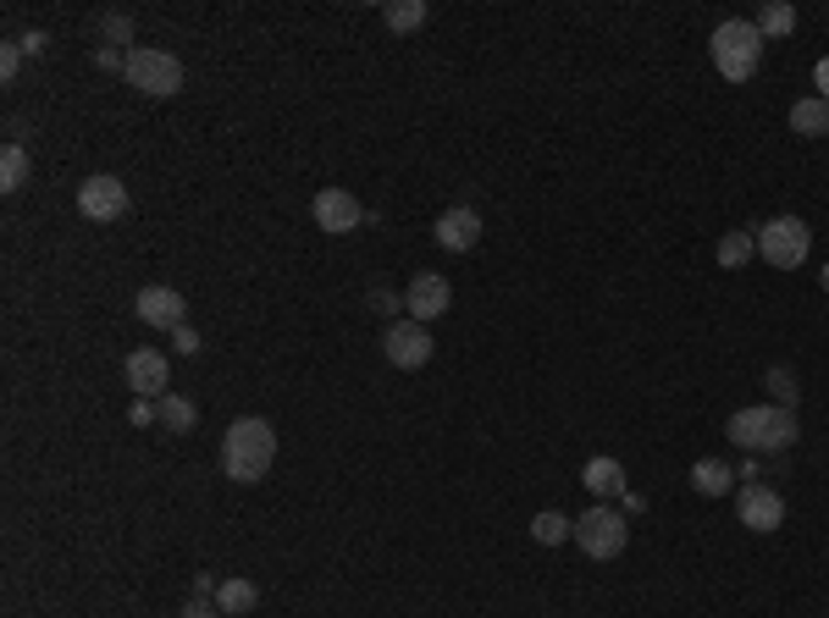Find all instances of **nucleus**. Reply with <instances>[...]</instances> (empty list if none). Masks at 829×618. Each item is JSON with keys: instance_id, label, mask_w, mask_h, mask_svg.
<instances>
[{"instance_id": "13", "label": "nucleus", "mask_w": 829, "mask_h": 618, "mask_svg": "<svg viewBox=\"0 0 829 618\" xmlns=\"http://www.w3.org/2000/svg\"><path fill=\"white\" fill-rule=\"evenodd\" d=\"M432 238H437L448 255H465V249H476V238H482V216H476L471 205H454V210H443V216L432 221Z\"/></svg>"}, {"instance_id": "15", "label": "nucleus", "mask_w": 829, "mask_h": 618, "mask_svg": "<svg viewBox=\"0 0 829 618\" xmlns=\"http://www.w3.org/2000/svg\"><path fill=\"white\" fill-rule=\"evenodd\" d=\"M581 486H586L592 497H625V491H631V486H625V464L609 459V453L581 469Z\"/></svg>"}, {"instance_id": "14", "label": "nucleus", "mask_w": 829, "mask_h": 618, "mask_svg": "<svg viewBox=\"0 0 829 618\" xmlns=\"http://www.w3.org/2000/svg\"><path fill=\"white\" fill-rule=\"evenodd\" d=\"M134 309H139V320H145V326H156V331H177V326H188V320H182L188 305H182V293H177V288H145Z\"/></svg>"}, {"instance_id": "19", "label": "nucleus", "mask_w": 829, "mask_h": 618, "mask_svg": "<svg viewBox=\"0 0 829 618\" xmlns=\"http://www.w3.org/2000/svg\"><path fill=\"white\" fill-rule=\"evenodd\" d=\"M260 602V591H255V580H221L216 586V608L227 618H238V614H249Z\"/></svg>"}, {"instance_id": "17", "label": "nucleus", "mask_w": 829, "mask_h": 618, "mask_svg": "<svg viewBox=\"0 0 829 618\" xmlns=\"http://www.w3.org/2000/svg\"><path fill=\"white\" fill-rule=\"evenodd\" d=\"M156 420H161L166 431H177V437H188V431L199 426V409H194L188 398H177V392H166V398H156Z\"/></svg>"}, {"instance_id": "16", "label": "nucleus", "mask_w": 829, "mask_h": 618, "mask_svg": "<svg viewBox=\"0 0 829 618\" xmlns=\"http://www.w3.org/2000/svg\"><path fill=\"white\" fill-rule=\"evenodd\" d=\"M691 486H697L702 497H724V491L736 486V469L724 459H697L691 464Z\"/></svg>"}, {"instance_id": "23", "label": "nucleus", "mask_w": 829, "mask_h": 618, "mask_svg": "<svg viewBox=\"0 0 829 618\" xmlns=\"http://www.w3.org/2000/svg\"><path fill=\"white\" fill-rule=\"evenodd\" d=\"M531 536H536L542 547H564V536H575V519H564V514H536V519H531Z\"/></svg>"}, {"instance_id": "12", "label": "nucleus", "mask_w": 829, "mask_h": 618, "mask_svg": "<svg viewBox=\"0 0 829 618\" xmlns=\"http://www.w3.org/2000/svg\"><path fill=\"white\" fill-rule=\"evenodd\" d=\"M122 376H128V387H134L139 398H166L171 365H166V353H156V348H134V353L122 359Z\"/></svg>"}, {"instance_id": "2", "label": "nucleus", "mask_w": 829, "mask_h": 618, "mask_svg": "<svg viewBox=\"0 0 829 618\" xmlns=\"http://www.w3.org/2000/svg\"><path fill=\"white\" fill-rule=\"evenodd\" d=\"M730 442L747 448V453H786L797 442V415L791 409H774V403L736 409L730 415Z\"/></svg>"}, {"instance_id": "11", "label": "nucleus", "mask_w": 829, "mask_h": 618, "mask_svg": "<svg viewBox=\"0 0 829 618\" xmlns=\"http://www.w3.org/2000/svg\"><path fill=\"white\" fill-rule=\"evenodd\" d=\"M316 227L332 232V238H343V232L365 227V210H359V199L348 188H322L316 193Z\"/></svg>"}, {"instance_id": "18", "label": "nucleus", "mask_w": 829, "mask_h": 618, "mask_svg": "<svg viewBox=\"0 0 829 618\" xmlns=\"http://www.w3.org/2000/svg\"><path fill=\"white\" fill-rule=\"evenodd\" d=\"M791 128L802 133V139H825L829 133V106L813 94V100H797L791 106Z\"/></svg>"}, {"instance_id": "9", "label": "nucleus", "mask_w": 829, "mask_h": 618, "mask_svg": "<svg viewBox=\"0 0 829 618\" xmlns=\"http://www.w3.org/2000/svg\"><path fill=\"white\" fill-rule=\"evenodd\" d=\"M448 305H454V288H448V277H437V271H421V277L409 282V293H404L409 320H421V326H432L437 315H448Z\"/></svg>"}, {"instance_id": "3", "label": "nucleus", "mask_w": 829, "mask_h": 618, "mask_svg": "<svg viewBox=\"0 0 829 618\" xmlns=\"http://www.w3.org/2000/svg\"><path fill=\"white\" fill-rule=\"evenodd\" d=\"M713 67H719V78L747 83L763 67V33H758V22H747V17L719 22L713 28Z\"/></svg>"}, {"instance_id": "26", "label": "nucleus", "mask_w": 829, "mask_h": 618, "mask_svg": "<svg viewBox=\"0 0 829 618\" xmlns=\"http://www.w3.org/2000/svg\"><path fill=\"white\" fill-rule=\"evenodd\" d=\"M171 348H177V353H199V331H194V326H177V331H171Z\"/></svg>"}, {"instance_id": "24", "label": "nucleus", "mask_w": 829, "mask_h": 618, "mask_svg": "<svg viewBox=\"0 0 829 618\" xmlns=\"http://www.w3.org/2000/svg\"><path fill=\"white\" fill-rule=\"evenodd\" d=\"M22 182H28V154H22V144H6V154H0V188L17 193Z\"/></svg>"}, {"instance_id": "25", "label": "nucleus", "mask_w": 829, "mask_h": 618, "mask_svg": "<svg viewBox=\"0 0 829 618\" xmlns=\"http://www.w3.org/2000/svg\"><path fill=\"white\" fill-rule=\"evenodd\" d=\"M769 387H774V392L786 398V409L797 403V376H791V370H769Z\"/></svg>"}, {"instance_id": "4", "label": "nucleus", "mask_w": 829, "mask_h": 618, "mask_svg": "<svg viewBox=\"0 0 829 618\" xmlns=\"http://www.w3.org/2000/svg\"><path fill=\"white\" fill-rule=\"evenodd\" d=\"M625 541H631V525H625V514H614L609 502H598V508H586L581 519H575V547L586 552V558H620L625 552Z\"/></svg>"}, {"instance_id": "1", "label": "nucleus", "mask_w": 829, "mask_h": 618, "mask_svg": "<svg viewBox=\"0 0 829 618\" xmlns=\"http://www.w3.org/2000/svg\"><path fill=\"white\" fill-rule=\"evenodd\" d=\"M272 459H277V431H272V420L244 415V420L227 426V437H221V469H227L233 486H255V480H266Z\"/></svg>"}, {"instance_id": "31", "label": "nucleus", "mask_w": 829, "mask_h": 618, "mask_svg": "<svg viewBox=\"0 0 829 618\" xmlns=\"http://www.w3.org/2000/svg\"><path fill=\"white\" fill-rule=\"evenodd\" d=\"M813 83H819V100L829 106V56L819 61V67H813Z\"/></svg>"}, {"instance_id": "6", "label": "nucleus", "mask_w": 829, "mask_h": 618, "mask_svg": "<svg viewBox=\"0 0 829 618\" xmlns=\"http://www.w3.org/2000/svg\"><path fill=\"white\" fill-rule=\"evenodd\" d=\"M808 249H813V232H808V221H797V216H774V221H763V232H758V255H763L769 266H780V271H797V266L808 260Z\"/></svg>"}, {"instance_id": "32", "label": "nucleus", "mask_w": 829, "mask_h": 618, "mask_svg": "<svg viewBox=\"0 0 829 618\" xmlns=\"http://www.w3.org/2000/svg\"><path fill=\"white\" fill-rule=\"evenodd\" d=\"M17 44H22V56H39V50H45V33H22Z\"/></svg>"}, {"instance_id": "34", "label": "nucleus", "mask_w": 829, "mask_h": 618, "mask_svg": "<svg viewBox=\"0 0 829 618\" xmlns=\"http://www.w3.org/2000/svg\"><path fill=\"white\" fill-rule=\"evenodd\" d=\"M819 282H825V293H829V266H825V271H819Z\"/></svg>"}, {"instance_id": "10", "label": "nucleus", "mask_w": 829, "mask_h": 618, "mask_svg": "<svg viewBox=\"0 0 829 618\" xmlns=\"http://www.w3.org/2000/svg\"><path fill=\"white\" fill-rule=\"evenodd\" d=\"M736 514H741L747 530H780V525H786V497H780L774 486H741Z\"/></svg>"}, {"instance_id": "20", "label": "nucleus", "mask_w": 829, "mask_h": 618, "mask_svg": "<svg viewBox=\"0 0 829 618\" xmlns=\"http://www.w3.org/2000/svg\"><path fill=\"white\" fill-rule=\"evenodd\" d=\"M791 28H797V6H791V0H769V6L758 11V33H763V39H786Z\"/></svg>"}, {"instance_id": "33", "label": "nucleus", "mask_w": 829, "mask_h": 618, "mask_svg": "<svg viewBox=\"0 0 829 618\" xmlns=\"http://www.w3.org/2000/svg\"><path fill=\"white\" fill-rule=\"evenodd\" d=\"M371 305L382 309V315H393V309H404V305H398V299H393V293H371Z\"/></svg>"}, {"instance_id": "30", "label": "nucleus", "mask_w": 829, "mask_h": 618, "mask_svg": "<svg viewBox=\"0 0 829 618\" xmlns=\"http://www.w3.org/2000/svg\"><path fill=\"white\" fill-rule=\"evenodd\" d=\"M128 420H134V426H150V420H156V403H150V398H139V403L128 409Z\"/></svg>"}, {"instance_id": "21", "label": "nucleus", "mask_w": 829, "mask_h": 618, "mask_svg": "<svg viewBox=\"0 0 829 618\" xmlns=\"http://www.w3.org/2000/svg\"><path fill=\"white\" fill-rule=\"evenodd\" d=\"M752 255H758V238H747V232H724L719 238V266L724 271H741Z\"/></svg>"}, {"instance_id": "22", "label": "nucleus", "mask_w": 829, "mask_h": 618, "mask_svg": "<svg viewBox=\"0 0 829 618\" xmlns=\"http://www.w3.org/2000/svg\"><path fill=\"white\" fill-rule=\"evenodd\" d=\"M382 22H387L393 33H409V28L426 22V0H393V6L382 11Z\"/></svg>"}, {"instance_id": "29", "label": "nucleus", "mask_w": 829, "mask_h": 618, "mask_svg": "<svg viewBox=\"0 0 829 618\" xmlns=\"http://www.w3.org/2000/svg\"><path fill=\"white\" fill-rule=\"evenodd\" d=\"M106 33H111V39H122V44H128V33H134V22H128V17H117V11H111V17H106Z\"/></svg>"}, {"instance_id": "8", "label": "nucleus", "mask_w": 829, "mask_h": 618, "mask_svg": "<svg viewBox=\"0 0 829 618\" xmlns=\"http://www.w3.org/2000/svg\"><path fill=\"white\" fill-rule=\"evenodd\" d=\"M78 210H83V221H122V216H128V188H122V177H111V171L83 177Z\"/></svg>"}, {"instance_id": "7", "label": "nucleus", "mask_w": 829, "mask_h": 618, "mask_svg": "<svg viewBox=\"0 0 829 618\" xmlns=\"http://www.w3.org/2000/svg\"><path fill=\"white\" fill-rule=\"evenodd\" d=\"M382 353H387V365H398V370H421V365H432V331L421 326V320H387V331H382Z\"/></svg>"}, {"instance_id": "27", "label": "nucleus", "mask_w": 829, "mask_h": 618, "mask_svg": "<svg viewBox=\"0 0 829 618\" xmlns=\"http://www.w3.org/2000/svg\"><path fill=\"white\" fill-rule=\"evenodd\" d=\"M17 67H22V44H6L0 50V78H17Z\"/></svg>"}, {"instance_id": "5", "label": "nucleus", "mask_w": 829, "mask_h": 618, "mask_svg": "<svg viewBox=\"0 0 829 618\" xmlns=\"http://www.w3.org/2000/svg\"><path fill=\"white\" fill-rule=\"evenodd\" d=\"M128 83L139 89V94H156V100H171L177 89H182V61L171 56V50H150V44H139V50H128Z\"/></svg>"}, {"instance_id": "28", "label": "nucleus", "mask_w": 829, "mask_h": 618, "mask_svg": "<svg viewBox=\"0 0 829 618\" xmlns=\"http://www.w3.org/2000/svg\"><path fill=\"white\" fill-rule=\"evenodd\" d=\"M177 618H227V614H221V608H210L205 597H194V602H188V608H182Z\"/></svg>"}]
</instances>
